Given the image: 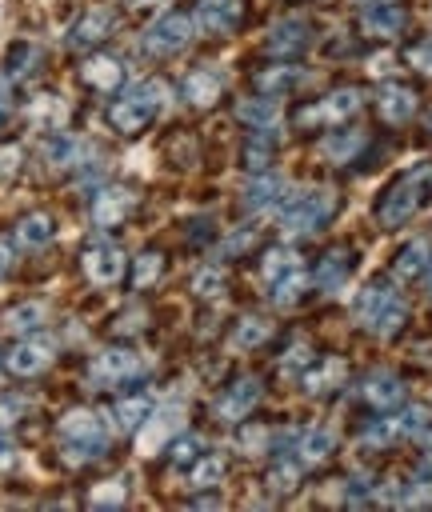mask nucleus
I'll return each mask as SVG.
<instances>
[{"mask_svg": "<svg viewBox=\"0 0 432 512\" xmlns=\"http://www.w3.org/2000/svg\"><path fill=\"white\" fill-rule=\"evenodd\" d=\"M56 436H60V460L68 468H84L92 460L104 456L108 440H104V424L96 420V412L88 408H68L56 420Z\"/></svg>", "mask_w": 432, "mask_h": 512, "instance_id": "f257e3e1", "label": "nucleus"}, {"mask_svg": "<svg viewBox=\"0 0 432 512\" xmlns=\"http://www.w3.org/2000/svg\"><path fill=\"white\" fill-rule=\"evenodd\" d=\"M352 316H356V324H360L364 332L388 340V336H396V332L404 328L408 308H404V300H400V292H396L392 284L372 280V284L360 288V296H356V304H352Z\"/></svg>", "mask_w": 432, "mask_h": 512, "instance_id": "f03ea898", "label": "nucleus"}, {"mask_svg": "<svg viewBox=\"0 0 432 512\" xmlns=\"http://www.w3.org/2000/svg\"><path fill=\"white\" fill-rule=\"evenodd\" d=\"M164 108V84L160 80H144V84H132L128 92H120L112 104H108V124L120 132V136H140Z\"/></svg>", "mask_w": 432, "mask_h": 512, "instance_id": "7ed1b4c3", "label": "nucleus"}, {"mask_svg": "<svg viewBox=\"0 0 432 512\" xmlns=\"http://www.w3.org/2000/svg\"><path fill=\"white\" fill-rule=\"evenodd\" d=\"M428 188H432V164H420V168L396 176V180L384 188V196L376 200V220H380L384 228L408 224L412 212L420 208V200L428 196Z\"/></svg>", "mask_w": 432, "mask_h": 512, "instance_id": "20e7f679", "label": "nucleus"}, {"mask_svg": "<svg viewBox=\"0 0 432 512\" xmlns=\"http://www.w3.org/2000/svg\"><path fill=\"white\" fill-rule=\"evenodd\" d=\"M332 212H336V196H332V192H324V188L296 192V196L280 208V232H284V236H308V232L324 228Z\"/></svg>", "mask_w": 432, "mask_h": 512, "instance_id": "39448f33", "label": "nucleus"}, {"mask_svg": "<svg viewBox=\"0 0 432 512\" xmlns=\"http://www.w3.org/2000/svg\"><path fill=\"white\" fill-rule=\"evenodd\" d=\"M144 376V364L132 348H104L88 360V380L96 388H120L128 380H140Z\"/></svg>", "mask_w": 432, "mask_h": 512, "instance_id": "423d86ee", "label": "nucleus"}, {"mask_svg": "<svg viewBox=\"0 0 432 512\" xmlns=\"http://www.w3.org/2000/svg\"><path fill=\"white\" fill-rule=\"evenodd\" d=\"M192 32H196V16H188V12H168V16H160V20L144 32V52H148V56H176V52H184V44L192 40Z\"/></svg>", "mask_w": 432, "mask_h": 512, "instance_id": "0eeeda50", "label": "nucleus"}, {"mask_svg": "<svg viewBox=\"0 0 432 512\" xmlns=\"http://www.w3.org/2000/svg\"><path fill=\"white\" fill-rule=\"evenodd\" d=\"M80 268H84V276H88L96 288H112V284H120V276H124V268H128V256H124L116 244L96 240V244H88V248L80 252Z\"/></svg>", "mask_w": 432, "mask_h": 512, "instance_id": "6e6552de", "label": "nucleus"}, {"mask_svg": "<svg viewBox=\"0 0 432 512\" xmlns=\"http://www.w3.org/2000/svg\"><path fill=\"white\" fill-rule=\"evenodd\" d=\"M52 356H56V344H52L48 336H24V340H16V344L8 348L4 368H8L12 376H20V380H32V376L48 372Z\"/></svg>", "mask_w": 432, "mask_h": 512, "instance_id": "1a4fd4ad", "label": "nucleus"}, {"mask_svg": "<svg viewBox=\"0 0 432 512\" xmlns=\"http://www.w3.org/2000/svg\"><path fill=\"white\" fill-rule=\"evenodd\" d=\"M132 212H136V192H132V188H120V184L100 188V192L92 196V204H88V216H92V224H96L100 232L120 228Z\"/></svg>", "mask_w": 432, "mask_h": 512, "instance_id": "9d476101", "label": "nucleus"}, {"mask_svg": "<svg viewBox=\"0 0 432 512\" xmlns=\"http://www.w3.org/2000/svg\"><path fill=\"white\" fill-rule=\"evenodd\" d=\"M112 28H116V8H108V4H88V8L80 12V20L72 24L68 44H72L76 52H92V48H100V44L112 36Z\"/></svg>", "mask_w": 432, "mask_h": 512, "instance_id": "9b49d317", "label": "nucleus"}, {"mask_svg": "<svg viewBox=\"0 0 432 512\" xmlns=\"http://www.w3.org/2000/svg\"><path fill=\"white\" fill-rule=\"evenodd\" d=\"M260 400V376H236L212 404V412L224 420V424H240Z\"/></svg>", "mask_w": 432, "mask_h": 512, "instance_id": "f8f14e48", "label": "nucleus"}, {"mask_svg": "<svg viewBox=\"0 0 432 512\" xmlns=\"http://www.w3.org/2000/svg\"><path fill=\"white\" fill-rule=\"evenodd\" d=\"M244 24V0H200L196 28L204 36H232Z\"/></svg>", "mask_w": 432, "mask_h": 512, "instance_id": "ddd939ff", "label": "nucleus"}, {"mask_svg": "<svg viewBox=\"0 0 432 512\" xmlns=\"http://www.w3.org/2000/svg\"><path fill=\"white\" fill-rule=\"evenodd\" d=\"M356 112H360V88H336L324 100H316L312 108H304L300 124H340Z\"/></svg>", "mask_w": 432, "mask_h": 512, "instance_id": "4468645a", "label": "nucleus"}, {"mask_svg": "<svg viewBox=\"0 0 432 512\" xmlns=\"http://www.w3.org/2000/svg\"><path fill=\"white\" fill-rule=\"evenodd\" d=\"M80 80L92 88V92H120V84L128 80V64L120 56H108V52H92L80 68Z\"/></svg>", "mask_w": 432, "mask_h": 512, "instance_id": "2eb2a0df", "label": "nucleus"}, {"mask_svg": "<svg viewBox=\"0 0 432 512\" xmlns=\"http://www.w3.org/2000/svg\"><path fill=\"white\" fill-rule=\"evenodd\" d=\"M220 92H224V72L212 68V64L192 68V72L184 76V84H180V96H184L192 108H212V104L220 100Z\"/></svg>", "mask_w": 432, "mask_h": 512, "instance_id": "dca6fc26", "label": "nucleus"}, {"mask_svg": "<svg viewBox=\"0 0 432 512\" xmlns=\"http://www.w3.org/2000/svg\"><path fill=\"white\" fill-rule=\"evenodd\" d=\"M404 24H408V16H404V8H396L392 0L364 4V12H360V28H364V36H376V40H392V36H400Z\"/></svg>", "mask_w": 432, "mask_h": 512, "instance_id": "f3484780", "label": "nucleus"}, {"mask_svg": "<svg viewBox=\"0 0 432 512\" xmlns=\"http://www.w3.org/2000/svg\"><path fill=\"white\" fill-rule=\"evenodd\" d=\"M308 36H312V28H308V20H300V16H288V20H280L272 32H268V40H264V48H268V56H300L304 48H308Z\"/></svg>", "mask_w": 432, "mask_h": 512, "instance_id": "a211bd4d", "label": "nucleus"}, {"mask_svg": "<svg viewBox=\"0 0 432 512\" xmlns=\"http://www.w3.org/2000/svg\"><path fill=\"white\" fill-rule=\"evenodd\" d=\"M360 400L372 404V408H380V412L384 408H396L404 400V380L396 372H368L360 380Z\"/></svg>", "mask_w": 432, "mask_h": 512, "instance_id": "6ab92c4d", "label": "nucleus"}, {"mask_svg": "<svg viewBox=\"0 0 432 512\" xmlns=\"http://www.w3.org/2000/svg\"><path fill=\"white\" fill-rule=\"evenodd\" d=\"M376 112L388 120V124H408L416 116V92L408 84H384L376 92Z\"/></svg>", "mask_w": 432, "mask_h": 512, "instance_id": "aec40b11", "label": "nucleus"}, {"mask_svg": "<svg viewBox=\"0 0 432 512\" xmlns=\"http://www.w3.org/2000/svg\"><path fill=\"white\" fill-rule=\"evenodd\" d=\"M344 372H348V368H344V360H340V356H324V360H312V364L304 368L300 384H304V392H308V396H324V392L340 388Z\"/></svg>", "mask_w": 432, "mask_h": 512, "instance_id": "412c9836", "label": "nucleus"}, {"mask_svg": "<svg viewBox=\"0 0 432 512\" xmlns=\"http://www.w3.org/2000/svg\"><path fill=\"white\" fill-rule=\"evenodd\" d=\"M152 412V396L148 392H120L112 400V416H116V428L120 432H136Z\"/></svg>", "mask_w": 432, "mask_h": 512, "instance_id": "4be33fe9", "label": "nucleus"}, {"mask_svg": "<svg viewBox=\"0 0 432 512\" xmlns=\"http://www.w3.org/2000/svg\"><path fill=\"white\" fill-rule=\"evenodd\" d=\"M24 116L40 132H60L64 120H68V104L60 96H36V100H28V112Z\"/></svg>", "mask_w": 432, "mask_h": 512, "instance_id": "5701e85b", "label": "nucleus"}, {"mask_svg": "<svg viewBox=\"0 0 432 512\" xmlns=\"http://www.w3.org/2000/svg\"><path fill=\"white\" fill-rule=\"evenodd\" d=\"M300 80H304V72H300L296 64H272V68H260V72L252 76V84H256V92H260V96L292 92Z\"/></svg>", "mask_w": 432, "mask_h": 512, "instance_id": "b1692460", "label": "nucleus"}, {"mask_svg": "<svg viewBox=\"0 0 432 512\" xmlns=\"http://www.w3.org/2000/svg\"><path fill=\"white\" fill-rule=\"evenodd\" d=\"M348 272H352V252L348 248H328L320 256V264H316V284L324 292H336L348 280Z\"/></svg>", "mask_w": 432, "mask_h": 512, "instance_id": "393cba45", "label": "nucleus"}, {"mask_svg": "<svg viewBox=\"0 0 432 512\" xmlns=\"http://www.w3.org/2000/svg\"><path fill=\"white\" fill-rule=\"evenodd\" d=\"M332 448H336V436H332V428H304L300 432V440H296V460L300 464H324L328 456H332Z\"/></svg>", "mask_w": 432, "mask_h": 512, "instance_id": "a878e982", "label": "nucleus"}, {"mask_svg": "<svg viewBox=\"0 0 432 512\" xmlns=\"http://www.w3.org/2000/svg\"><path fill=\"white\" fill-rule=\"evenodd\" d=\"M284 192V180L280 176H272V172H260L256 180H248V188L240 192V208L244 212H260V208H268V204H276V196Z\"/></svg>", "mask_w": 432, "mask_h": 512, "instance_id": "bb28decb", "label": "nucleus"}, {"mask_svg": "<svg viewBox=\"0 0 432 512\" xmlns=\"http://www.w3.org/2000/svg\"><path fill=\"white\" fill-rule=\"evenodd\" d=\"M428 260H432L428 240H408V244L396 252V260H392V276H396V280H416V276L428 268Z\"/></svg>", "mask_w": 432, "mask_h": 512, "instance_id": "cd10ccee", "label": "nucleus"}, {"mask_svg": "<svg viewBox=\"0 0 432 512\" xmlns=\"http://www.w3.org/2000/svg\"><path fill=\"white\" fill-rule=\"evenodd\" d=\"M52 236H56V220H52L48 212H28V216L16 220V240H20L24 248H40V244H48Z\"/></svg>", "mask_w": 432, "mask_h": 512, "instance_id": "c85d7f7f", "label": "nucleus"}, {"mask_svg": "<svg viewBox=\"0 0 432 512\" xmlns=\"http://www.w3.org/2000/svg\"><path fill=\"white\" fill-rule=\"evenodd\" d=\"M224 472H228L224 452H200L196 464L188 468V484H192V488H216V484L224 480Z\"/></svg>", "mask_w": 432, "mask_h": 512, "instance_id": "c756f323", "label": "nucleus"}, {"mask_svg": "<svg viewBox=\"0 0 432 512\" xmlns=\"http://www.w3.org/2000/svg\"><path fill=\"white\" fill-rule=\"evenodd\" d=\"M236 120H244L248 128H272L280 120V108L272 96H256V100H240L236 104Z\"/></svg>", "mask_w": 432, "mask_h": 512, "instance_id": "7c9ffc66", "label": "nucleus"}, {"mask_svg": "<svg viewBox=\"0 0 432 512\" xmlns=\"http://www.w3.org/2000/svg\"><path fill=\"white\" fill-rule=\"evenodd\" d=\"M304 288H308V272H304V264H300V268H292V272H284L280 280H272V284H268V292H272V304H276V308H292V304L304 296Z\"/></svg>", "mask_w": 432, "mask_h": 512, "instance_id": "2f4dec72", "label": "nucleus"}, {"mask_svg": "<svg viewBox=\"0 0 432 512\" xmlns=\"http://www.w3.org/2000/svg\"><path fill=\"white\" fill-rule=\"evenodd\" d=\"M360 148H364V132H328V136L320 140V152H324L332 164H348Z\"/></svg>", "mask_w": 432, "mask_h": 512, "instance_id": "473e14b6", "label": "nucleus"}, {"mask_svg": "<svg viewBox=\"0 0 432 512\" xmlns=\"http://www.w3.org/2000/svg\"><path fill=\"white\" fill-rule=\"evenodd\" d=\"M272 152H276V144H272L268 128H256V136H248V140H244V152H240V160H244V168H252V172H264V168L272 164Z\"/></svg>", "mask_w": 432, "mask_h": 512, "instance_id": "72a5a7b5", "label": "nucleus"}, {"mask_svg": "<svg viewBox=\"0 0 432 512\" xmlns=\"http://www.w3.org/2000/svg\"><path fill=\"white\" fill-rule=\"evenodd\" d=\"M268 336H272V324L264 316H244L232 328V348H260Z\"/></svg>", "mask_w": 432, "mask_h": 512, "instance_id": "f704fd0d", "label": "nucleus"}, {"mask_svg": "<svg viewBox=\"0 0 432 512\" xmlns=\"http://www.w3.org/2000/svg\"><path fill=\"white\" fill-rule=\"evenodd\" d=\"M292 268H300V256H296L292 248H268L264 260H260V276H264V284L280 280V276L292 272Z\"/></svg>", "mask_w": 432, "mask_h": 512, "instance_id": "c9c22d12", "label": "nucleus"}, {"mask_svg": "<svg viewBox=\"0 0 432 512\" xmlns=\"http://www.w3.org/2000/svg\"><path fill=\"white\" fill-rule=\"evenodd\" d=\"M160 272H164V256L160 252H140L136 260H132V288H152L156 280H160Z\"/></svg>", "mask_w": 432, "mask_h": 512, "instance_id": "e433bc0d", "label": "nucleus"}, {"mask_svg": "<svg viewBox=\"0 0 432 512\" xmlns=\"http://www.w3.org/2000/svg\"><path fill=\"white\" fill-rule=\"evenodd\" d=\"M124 500H128V484H124V476L100 480V484L88 492V504H92V508H120Z\"/></svg>", "mask_w": 432, "mask_h": 512, "instance_id": "4c0bfd02", "label": "nucleus"}, {"mask_svg": "<svg viewBox=\"0 0 432 512\" xmlns=\"http://www.w3.org/2000/svg\"><path fill=\"white\" fill-rule=\"evenodd\" d=\"M224 288H228V272H224L220 264L200 268V272H196V280H192V292H196L200 300H216Z\"/></svg>", "mask_w": 432, "mask_h": 512, "instance_id": "58836bf2", "label": "nucleus"}, {"mask_svg": "<svg viewBox=\"0 0 432 512\" xmlns=\"http://www.w3.org/2000/svg\"><path fill=\"white\" fill-rule=\"evenodd\" d=\"M400 436H408V432H404V416H384V420H372L360 440H364V444H392V440H400Z\"/></svg>", "mask_w": 432, "mask_h": 512, "instance_id": "ea45409f", "label": "nucleus"}, {"mask_svg": "<svg viewBox=\"0 0 432 512\" xmlns=\"http://www.w3.org/2000/svg\"><path fill=\"white\" fill-rule=\"evenodd\" d=\"M300 460H292V456H284V460H276L272 468H268V488L272 492H292L296 484H300Z\"/></svg>", "mask_w": 432, "mask_h": 512, "instance_id": "a19ab883", "label": "nucleus"}, {"mask_svg": "<svg viewBox=\"0 0 432 512\" xmlns=\"http://www.w3.org/2000/svg\"><path fill=\"white\" fill-rule=\"evenodd\" d=\"M200 452H204V440H200L196 432H184L180 440H172V452H168V460H172L176 468H192Z\"/></svg>", "mask_w": 432, "mask_h": 512, "instance_id": "79ce46f5", "label": "nucleus"}, {"mask_svg": "<svg viewBox=\"0 0 432 512\" xmlns=\"http://www.w3.org/2000/svg\"><path fill=\"white\" fill-rule=\"evenodd\" d=\"M176 428H180V408H164V412L156 416V428H148V436H144L140 444H144V448H160L164 436L176 432Z\"/></svg>", "mask_w": 432, "mask_h": 512, "instance_id": "37998d69", "label": "nucleus"}, {"mask_svg": "<svg viewBox=\"0 0 432 512\" xmlns=\"http://www.w3.org/2000/svg\"><path fill=\"white\" fill-rule=\"evenodd\" d=\"M24 416H28V400L24 396H16V392L0 396V432H12Z\"/></svg>", "mask_w": 432, "mask_h": 512, "instance_id": "c03bdc74", "label": "nucleus"}, {"mask_svg": "<svg viewBox=\"0 0 432 512\" xmlns=\"http://www.w3.org/2000/svg\"><path fill=\"white\" fill-rule=\"evenodd\" d=\"M40 320H44V304H20L8 312V328H16V332H32Z\"/></svg>", "mask_w": 432, "mask_h": 512, "instance_id": "a18cd8bd", "label": "nucleus"}, {"mask_svg": "<svg viewBox=\"0 0 432 512\" xmlns=\"http://www.w3.org/2000/svg\"><path fill=\"white\" fill-rule=\"evenodd\" d=\"M24 164V148L20 140H0V180H12Z\"/></svg>", "mask_w": 432, "mask_h": 512, "instance_id": "49530a36", "label": "nucleus"}, {"mask_svg": "<svg viewBox=\"0 0 432 512\" xmlns=\"http://www.w3.org/2000/svg\"><path fill=\"white\" fill-rule=\"evenodd\" d=\"M36 60H40V52L32 44H12V52H8V76H28L32 72L28 64H36Z\"/></svg>", "mask_w": 432, "mask_h": 512, "instance_id": "de8ad7c7", "label": "nucleus"}, {"mask_svg": "<svg viewBox=\"0 0 432 512\" xmlns=\"http://www.w3.org/2000/svg\"><path fill=\"white\" fill-rule=\"evenodd\" d=\"M308 364H312V348H308V340H296V344L284 352L280 372H284V376H292V372H300V368H308Z\"/></svg>", "mask_w": 432, "mask_h": 512, "instance_id": "09e8293b", "label": "nucleus"}, {"mask_svg": "<svg viewBox=\"0 0 432 512\" xmlns=\"http://www.w3.org/2000/svg\"><path fill=\"white\" fill-rule=\"evenodd\" d=\"M408 64H412V68H420V72H428V76H432V36H428V40H420V44H412V48H408Z\"/></svg>", "mask_w": 432, "mask_h": 512, "instance_id": "8fccbe9b", "label": "nucleus"}, {"mask_svg": "<svg viewBox=\"0 0 432 512\" xmlns=\"http://www.w3.org/2000/svg\"><path fill=\"white\" fill-rule=\"evenodd\" d=\"M264 444H268V428L248 424V428L240 432V448H248V452H264Z\"/></svg>", "mask_w": 432, "mask_h": 512, "instance_id": "3c124183", "label": "nucleus"}, {"mask_svg": "<svg viewBox=\"0 0 432 512\" xmlns=\"http://www.w3.org/2000/svg\"><path fill=\"white\" fill-rule=\"evenodd\" d=\"M136 320H144V312H140V308H132V312L116 316V324H124V332H140V324H136Z\"/></svg>", "mask_w": 432, "mask_h": 512, "instance_id": "603ef678", "label": "nucleus"}, {"mask_svg": "<svg viewBox=\"0 0 432 512\" xmlns=\"http://www.w3.org/2000/svg\"><path fill=\"white\" fill-rule=\"evenodd\" d=\"M12 264H16V260H12V244H4V240H0V280L12 272Z\"/></svg>", "mask_w": 432, "mask_h": 512, "instance_id": "864d4df0", "label": "nucleus"}, {"mask_svg": "<svg viewBox=\"0 0 432 512\" xmlns=\"http://www.w3.org/2000/svg\"><path fill=\"white\" fill-rule=\"evenodd\" d=\"M16 464V448L4 440V432H0V468H12Z\"/></svg>", "mask_w": 432, "mask_h": 512, "instance_id": "5fc2aeb1", "label": "nucleus"}, {"mask_svg": "<svg viewBox=\"0 0 432 512\" xmlns=\"http://www.w3.org/2000/svg\"><path fill=\"white\" fill-rule=\"evenodd\" d=\"M8 108H12V96H8V80L0 76V120L8 116Z\"/></svg>", "mask_w": 432, "mask_h": 512, "instance_id": "6e6d98bb", "label": "nucleus"}, {"mask_svg": "<svg viewBox=\"0 0 432 512\" xmlns=\"http://www.w3.org/2000/svg\"><path fill=\"white\" fill-rule=\"evenodd\" d=\"M420 440H424V448H428V452H432V420H428V424H424V432H420Z\"/></svg>", "mask_w": 432, "mask_h": 512, "instance_id": "4d7b16f0", "label": "nucleus"}, {"mask_svg": "<svg viewBox=\"0 0 432 512\" xmlns=\"http://www.w3.org/2000/svg\"><path fill=\"white\" fill-rule=\"evenodd\" d=\"M424 284H428V296H432V260H428V268H424Z\"/></svg>", "mask_w": 432, "mask_h": 512, "instance_id": "13d9d810", "label": "nucleus"}, {"mask_svg": "<svg viewBox=\"0 0 432 512\" xmlns=\"http://www.w3.org/2000/svg\"><path fill=\"white\" fill-rule=\"evenodd\" d=\"M360 4H380V0H360Z\"/></svg>", "mask_w": 432, "mask_h": 512, "instance_id": "bf43d9fd", "label": "nucleus"}, {"mask_svg": "<svg viewBox=\"0 0 432 512\" xmlns=\"http://www.w3.org/2000/svg\"><path fill=\"white\" fill-rule=\"evenodd\" d=\"M428 128H432V116H428Z\"/></svg>", "mask_w": 432, "mask_h": 512, "instance_id": "052dcab7", "label": "nucleus"}]
</instances>
